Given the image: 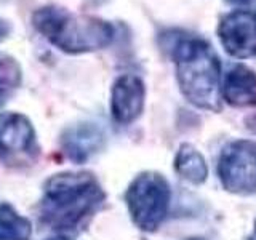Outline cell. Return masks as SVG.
Listing matches in <instances>:
<instances>
[{
	"label": "cell",
	"mask_w": 256,
	"mask_h": 240,
	"mask_svg": "<svg viewBox=\"0 0 256 240\" xmlns=\"http://www.w3.org/2000/svg\"><path fill=\"white\" fill-rule=\"evenodd\" d=\"M144 88L142 80L138 76L125 74L120 76L110 94V110L118 124H132L141 116L144 109Z\"/></svg>",
	"instance_id": "8"
},
{
	"label": "cell",
	"mask_w": 256,
	"mask_h": 240,
	"mask_svg": "<svg viewBox=\"0 0 256 240\" xmlns=\"http://www.w3.org/2000/svg\"><path fill=\"white\" fill-rule=\"evenodd\" d=\"M229 4H232V5H242V6H245V5H252L254 0H228Z\"/></svg>",
	"instance_id": "16"
},
{
	"label": "cell",
	"mask_w": 256,
	"mask_h": 240,
	"mask_svg": "<svg viewBox=\"0 0 256 240\" xmlns=\"http://www.w3.org/2000/svg\"><path fill=\"white\" fill-rule=\"evenodd\" d=\"M21 84V68L18 61L8 54H0V101Z\"/></svg>",
	"instance_id": "13"
},
{
	"label": "cell",
	"mask_w": 256,
	"mask_h": 240,
	"mask_svg": "<svg viewBox=\"0 0 256 240\" xmlns=\"http://www.w3.org/2000/svg\"><path fill=\"white\" fill-rule=\"evenodd\" d=\"M222 96L232 106H256V72L244 64L234 66L224 78Z\"/></svg>",
	"instance_id": "9"
},
{
	"label": "cell",
	"mask_w": 256,
	"mask_h": 240,
	"mask_svg": "<svg viewBox=\"0 0 256 240\" xmlns=\"http://www.w3.org/2000/svg\"><path fill=\"white\" fill-rule=\"evenodd\" d=\"M218 36L230 56L238 60L253 58L256 56V14L237 10L222 16Z\"/></svg>",
	"instance_id": "6"
},
{
	"label": "cell",
	"mask_w": 256,
	"mask_h": 240,
	"mask_svg": "<svg viewBox=\"0 0 256 240\" xmlns=\"http://www.w3.org/2000/svg\"><path fill=\"white\" fill-rule=\"evenodd\" d=\"M104 197L90 173H62L46 181L40 212L53 229L72 230L98 210Z\"/></svg>",
	"instance_id": "3"
},
{
	"label": "cell",
	"mask_w": 256,
	"mask_h": 240,
	"mask_svg": "<svg viewBox=\"0 0 256 240\" xmlns=\"http://www.w3.org/2000/svg\"><path fill=\"white\" fill-rule=\"evenodd\" d=\"M190 240H202V238H190Z\"/></svg>",
	"instance_id": "18"
},
{
	"label": "cell",
	"mask_w": 256,
	"mask_h": 240,
	"mask_svg": "<svg viewBox=\"0 0 256 240\" xmlns=\"http://www.w3.org/2000/svg\"><path fill=\"white\" fill-rule=\"evenodd\" d=\"M245 122H246V126L250 128V130L256 134V114L250 116V117L245 120Z\"/></svg>",
	"instance_id": "15"
},
{
	"label": "cell",
	"mask_w": 256,
	"mask_h": 240,
	"mask_svg": "<svg viewBox=\"0 0 256 240\" xmlns=\"http://www.w3.org/2000/svg\"><path fill=\"white\" fill-rule=\"evenodd\" d=\"M12 29H13L12 22L0 16V42H4L5 38H8V36L12 34Z\"/></svg>",
	"instance_id": "14"
},
{
	"label": "cell",
	"mask_w": 256,
	"mask_h": 240,
	"mask_svg": "<svg viewBox=\"0 0 256 240\" xmlns=\"http://www.w3.org/2000/svg\"><path fill=\"white\" fill-rule=\"evenodd\" d=\"M218 174L229 192H256V142L240 140L228 144L220 156Z\"/></svg>",
	"instance_id": "5"
},
{
	"label": "cell",
	"mask_w": 256,
	"mask_h": 240,
	"mask_svg": "<svg viewBox=\"0 0 256 240\" xmlns=\"http://www.w3.org/2000/svg\"><path fill=\"white\" fill-rule=\"evenodd\" d=\"M32 26L58 50L70 54L102 50L114 38L110 22L96 16L70 13L56 5H45L36 10Z\"/></svg>",
	"instance_id": "2"
},
{
	"label": "cell",
	"mask_w": 256,
	"mask_h": 240,
	"mask_svg": "<svg viewBox=\"0 0 256 240\" xmlns=\"http://www.w3.org/2000/svg\"><path fill=\"white\" fill-rule=\"evenodd\" d=\"M30 234L29 220L16 213L8 204H0V240H29Z\"/></svg>",
	"instance_id": "12"
},
{
	"label": "cell",
	"mask_w": 256,
	"mask_h": 240,
	"mask_svg": "<svg viewBox=\"0 0 256 240\" xmlns=\"http://www.w3.org/2000/svg\"><path fill=\"white\" fill-rule=\"evenodd\" d=\"M36 150V132L30 120L18 112L0 114V158L20 162Z\"/></svg>",
	"instance_id": "7"
},
{
	"label": "cell",
	"mask_w": 256,
	"mask_h": 240,
	"mask_svg": "<svg viewBox=\"0 0 256 240\" xmlns=\"http://www.w3.org/2000/svg\"><path fill=\"white\" fill-rule=\"evenodd\" d=\"M102 132L93 124H80L69 128L64 134L62 146L66 154L76 160L82 162L86 157H90L102 144Z\"/></svg>",
	"instance_id": "10"
},
{
	"label": "cell",
	"mask_w": 256,
	"mask_h": 240,
	"mask_svg": "<svg viewBox=\"0 0 256 240\" xmlns=\"http://www.w3.org/2000/svg\"><path fill=\"white\" fill-rule=\"evenodd\" d=\"M173 58L184 98L200 109L220 110L221 64L213 46L204 38L184 37L173 45Z\"/></svg>",
	"instance_id": "1"
},
{
	"label": "cell",
	"mask_w": 256,
	"mask_h": 240,
	"mask_svg": "<svg viewBox=\"0 0 256 240\" xmlns=\"http://www.w3.org/2000/svg\"><path fill=\"white\" fill-rule=\"evenodd\" d=\"M170 184L165 176L156 172L136 176L125 194L133 222L146 232H154L164 222L170 208Z\"/></svg>",
	"instance_id": "4"
},
{
	"label": "cell",
	"mask_w": 256,
	"mask_h": 240,
	"mask_svg": "<svg viewBox=\"0 0 256 240\" xmlns=\"http://www.w3.org/2000/svg\"><path fill=\"white\" fill-rule=\"evenodd\" d=\"M48 240H70V238H66V237H54V238H48Z\"/></svg>",
	"instance_id": "17"
},
{
	"label": "cell",
	"mask_w": 256,
	"mask_h": 240,
	"mask_svg": "<svg viewBox=\"0 0 256 240\" xmlns=\"http://www.w3.org/2000/svg\"><path fill=\"white\" fill-rule=\"evenodd\" d=\"M174 168L181 178L194 184L204 182L208 176V166L204 156L189 144H182L180 148L174 158Z\"/></svg>",
	"instance_id": "11"
}]
</instances>
